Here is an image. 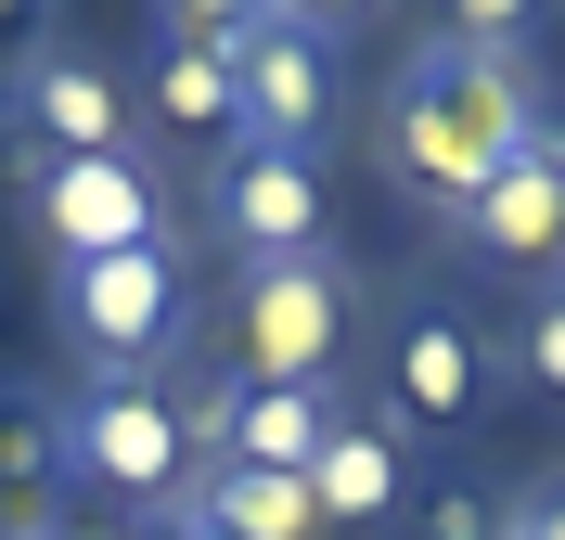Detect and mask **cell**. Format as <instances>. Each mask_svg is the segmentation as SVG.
Returning a JSON list of instances; mask_svg holds the SVG:
<instances>
[{"instance_id":"cell-5","label":"cell","mask_w":565,"mask_h":540,"mask_svg":"<svg viewBox=\"0 0 565 540\" xmlns=\"http://www.w3.org/2000/svg\"><path fill=\"white\" fill-rule=\"evenodd\" d=\"M0 116H13V142L26 155H129V77L104 52H77V39H39L26 65L0 77Z\"/></svg>"},{"instance_id":"cell-21","label":"cell","mask_w":565,"mask_h":540,"mask_svg":"<svg viewBox=\"0 0 565 540\" xmlns=\"http://www.w3.org/2000/svg\"><path fill=\"white\" fill-rule=\"evenodd\" d=\"M501 540H565V476L527 489V502H501Z\"/></svg>"},{"instance_id":"cell-3","label":"cell","mask_w":565,"mask_h":540,"mask_svg":"<svg viewBox=\"0 0 565 540\" xmlns=\"http://www.w3.org/2000/svg\"><path fill=\"white\" fill-rule=\"evenodd\" d=\"M348 322H360V284H348L334 245L232 271V360H245V387H334Z\"/></svg>"},{"instance_id":"cell-14","label":"cell","mask_w":565,"mask_h":540,"mask_svg":"<svg viewBox=\"0 0 565 540\" xmlns=\"http://www.w3.org/2000/svg\"><path fill=\"white\" fill-rule=\"evenodd\" d=\"M141 116H168L180 142H232L245 129V104H232V52L218 39H154V65H141Z\"/></svg>"},{"instance_id":"cell-13","label":"cell","mask_w":565,"mask_h":540,"mask_svg":"<svg viewBox=\"0 0 565 540\" xmlns=\"http://www.w3.org/2000/svg\"><path fill=\"white\" fill-rule=\"evenodd\" d=\"M168 515H193V528H218V540H321L309 476H257V464H206Z\"/></svg>"},{"instance_id":"cell-24","label":"cell","mask_w":565,"mask_h":540,"mask_svg":"<svg viewBox=\"0 0 565 540\" xmlns=\"http://www.w3.org/2000/svg\"><path fill=\"white\" fill-rule=\"evenodd\" d=\"M180 540H218V528H193V515H180Z\"/></svg>"},{"instance_id":"cell-12","label":"cell","mask_w":565,"mask_h":540,"mask_svg":"<svg viewBox=\"0 0 565 540\" xmlns=\"http://www.w3.org/2000/svg\"><path fill=\"white\" fill-rule=\"evenodd\" d=\"M398 502H412L398 425H386V412H334V437L309 451V515H321V540H334V528H386Z\"/></svg>"},{"instance_id":"cell-22","label":"cell","mask_w":565,"mask_h":540,"mask_svg":"<svg viewBox=\"0 0 565 540\" xmlns=\"http://www.w3.org/2000/svg\"><path fill=\"white\" fill-rule=\"evenodd\" d=\"M39 27H52V0H0V52H13V65L39 52Z\"/></svg>"},{"instance_id":"cell-16","label":"cell","mask_w":565,"mask_h":540,"mask_svg":"<svg viewBox=\"0 0 565 540\" xmlns=\"http://www.w3.org/2000/svg\"><path fill=\"white\" fill-rule=\"evenodd\" d=\"M424 540H501L489 476H437V489H424Z\"/></svg>"},{"instance_id":"cell-4","label":"cell","mask_w":565,"mask_h":540,"mask_svg":"<svg viewBox=\"0 0 565 540\" xmlns=\"http://www.w3.org/2000/svg\"><path fill=\"white\" fill-rule=\"evenodd\" d=\"M13 193H26L52 271H65V257L168 245V180L141 168V155H26V142H13Z\"/></svg>"},{"instance_id":"cell-10","label":"cell","mask_w":565,"mask_h":540,"mask_svg":"<svg viewBox=\"0 0 565 540\" xmlns=\"http://www.w3.org/2000/svg\"><path fill=\"white\" fill-rule=\"evenodd\" d=\"M386 399H398V425H476L489 412V335L462 322V309H412L398 322V360H386Z\"/></svg>"},{"instance_id":"cell-9","label":"cell","mask_w":565,"mask_h":540,"mask_svg":"<svg viewBox=\"0 0 565 540\" xmlns=\"http://www.w3.org/2000/svg\"><path fill=\"white\" fill-rule=\"evenodd\" d=\"M450 232L489 257V271H565V142L540 129V142L514 155V168H501L489 193L450 219Z\"/></svg>"},{"instance_id":"cell-8","label":"cell","mask_w":565,"mask_h":540,"mask_svg":"<svg viewBox=\"0 0 565 540\" xmlns=\"http://www.w3.org/2000/svg\"><path fill=\"white\" fill-rule=\"evenodd\" d=\"M218 52H232V104H245L232 142H282V155H321V142H334V39L257 13V27H232Z\"/></svg>"},{"instance_id":"cell-25","label":"cell","mask_w":565,"mask_h":540,"mask_svg":"<svg viewBox=\"0 0 565 540\" xmlns=\"http://www.w3.org/2000/svg\"><path fill=\"white\" fill-rule=\"evenodd\" d=\"M13 540H52V528H13Z\"/></svg>"},{"instance_id":"cell-15","label":"cell","mask_w":565,"mask_h":540,"mask_svg":"<svg viewBox=\"0 0 565 540\" xmlns=\"http://www.w3.org/2000/svg\"><path fill=\"white\" fill-rule=\"evenodd\" d=\"M52 476H65V412L0 399V502H52Z\"/></svg>"},{"instance_id":"cell-17","label":"cell","mask_w":565,"mask_h":540,"mask_svg":"<svg viewBox=\"0 0 565 540\" xmlns=\"http://www.w3.org/2000/svg\"><path fill=\"white\" fill-rule=\"evenodd\" d=\"M540 13H553V0H450V39L462 52H527Z\"/></svg>"},{"instance_id":"cell-18","label":"cell","mask_w":565,"mask_h":540,"mask_svg":"<svg viewBox=\"0 0 565 540\" xmlns=\"http://www.w3.org/2000/svg\"><path fill=\"white\" fill-rule=\"evenodd\" d=\"M514 373H527L540 399H565V284L527 309V335H514Z\"/></svg>"},{"instance_id":"cell-20","label":"cell","mask_w":565,"mask_h":540,"mask_svg":"<svg viewBox=\"0 0 565 540\" xmlns=\"http://www.w3.org/2000/svg\"><path fill=\"white\" fill-rule=\"evenodd\" d=\"M257 13H270V0H168L180 39H232V27H257Z\"/></svg>"},{"instance_id":"cell-6","label":"cell","mask_w":565,"mask_h":540,"mask_svg":"<svg viewBox=\"0 0 565 540\" xmlns=\"http://www.w3.org/2000/svg\"><path fill=\"white\" fill-rule=\"evenodd\" d=\"M180 464H193V437H180V399H154V387H90L65 412V476H90L141 515L180 502Z\"/></svg>"},{"instance_id":"cell-19","label":"cell","mask_w":565,"mask_h":540,"mask_svg":"<svg viewBox=\"0 0 565 540\" xmlns=\"http://www.w3.org/2000/svg\"><path fill=\"white\" fill-rule=\"evenodd\" d=\"M386 0H270V27H309V39H348V27H373Z\"/></svg>"},{"instance_id":"cell-23","label":"cell","mask_w":565,"mask_h":540,"mask_svg":"<svg viewBox=\"0 0 565 540\" xmlns=\"http://www.w3.org/2000/svg\"><path fill=\"white\" fill-rule=\"evenodd\" d=\"M129 540H180V515H141V528H129Z\"/></svg>"},{"instance_id":"cell-11","label":"cell","mask_w":565,"mask_h":540,"mask_svg":"<svg viewBox=\"0 0 565 540\" xmlns=\"http://www.w3.org/2000/svg\"><path fill=\"white\" fill-rule=\"evenodd\" d=\"M180 437H206L218 464H257V476H309V451L334 437V387H218Z\"/></svg>"},{"instance_id":"cell-7","label":"cell","mask_w":565,"mask_h":540,"mask_svg":"<svg viewBox=\"0 0 565 540\" xmlns=\"http://www.w3.org/2000/svg\"><path fill=\"white\" fill-rule=\"evenodd\" d=\"M206 219H218V245L245 257H321V155H282V142H218L206 168Z\"/></svg>"},{"instance_id":"cell-26","label":"cell","mask_w":565,"mask_h":540,"mask_svg":"<svg viewBox=\"0 0 565 540\" xmlns=\"http://www.w3.org/2000/svg\"><path fill=\"white\" fill-rule=\"evenodd\" d=\"M553 142H565V129H553Z\"/></svg>"},{"instance_id":"cell-2","label":"cell","mask_w":565,"mask_h":540,"mask_svg":"<svg viewBox=\"0 0 565 540\" xmlns=\"http://www.w3.org/2000/svg\"><path fill=\"white\" fill-rule=\"evenodd\" d=\"M52 335L77 348L90 387H141L154 360L193 335V284H180V245H129V257H65L52 271Z\"/></svg>"},{"instance_id":"cell-1","label":"cell","mask_w":565,"mask_h":540,"mask_svg":"<svg viewBox=\"0 0 565 540\" xmlns=\"http://www.w3.org/2000/svg\"><path fill=\"white\" fill-rule=\"evenodd\" d=\"M540 129H553V116H540V91H527V65H514V52L424 39L412 65H398V91H386V180L462 219L501 168H514V155L540 142Z\"/></svg>"}]
</instances>
